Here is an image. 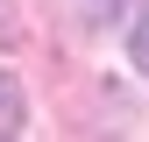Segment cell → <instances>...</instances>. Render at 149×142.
I'll list each match as a JSON object with an SVG mask.
<instances>
[{"mask_svg": "<svg viewBox=\"0 0 149 142\" xmlns=\"http://www.w3.org/2000/svg\"><path fill=\"white\" fill-rule=\"evenodd\" d=\"M128 57H135V71H149V14L135 22V36H128Z\"/></svg>", "mask_w": 149, "mask_h": 142, "instance_id": "obj_2", "label": "cell"}, {"mask_svg": "<svg viewBox=\"0 0 149 142\" xmlns=\"http://www.w3.org/2000/svg\"><path fill=\"white\" fill-rule=\"evenodd\" d=\"M78 7H85V22H114V14L128 7V0H78Z\"/></svg>", "mask_w": 149, "mask_h": 142, "instance_id": "obj_3", "label": "cell"}, {"mask_svg": "<svg viewBox=\"0 0 149 142\" xmlns=\"http://www.w3.org/2000/svg\"><path fill=\"white\" fill-rule=\"evenodd\" d=\"M0 135H22V85H14V71H0Z\"/></svg>", "mask_w": 149, "mask_h": 142, "instance_id": "obj_1", "label": "cell"}]
</instances>
